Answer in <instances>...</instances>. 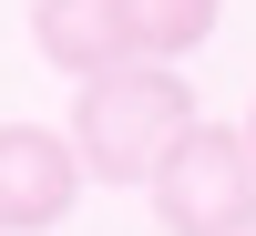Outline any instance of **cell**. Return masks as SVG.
I'll return each mask as SVG.
<instances>
[{
	"mask_svg": "<svg viewBox=\"0 0 256 236\" xmlns=\"http://www.w3.org/2000/svg\"><path fill=\"white\" fill-rule=\"evenodd\" d=\"M123 21H134V52L144 62H184L226 21V0H123Z\"/></svg>",
	"mask_w": 256,
	"mask_h": 236,
	"instance_id": "cell-5",
	"label": "cell"
},
{
	"mask_svg": "<svg viewBox=\"0 0 256 236\" xmlns=\"http://www.w3.org/2000/svg\"><path fill=\"white\" fill-rule=\"evenodd\" d=\"M164 236H256V144L246 123H195L144 185Z\"/></svg>",
	"mask_w": 256,
	"mask_h": 236,
	"instance_id": "cell-2",
	"label": "cell"
},
{
	"mask_svg": "<svg viewBox=\"0 0 256 236\" xmlns=\"http://www.w3.org/2000/svg\"><path fill=\"white\" fill-rule=\"evenodd\" d=\"M82 144L72 134H52V123H0V236H41V226H62L72 216V195H82Z\"/></svg>",
	"mask_w": 256,
	"mask_h": 236,
	"instance_id": "cell-3",
	"label": "cell"
},
{
	"mask_svg": "<svg viewBox=\"0 0 256 236\" xmlns=\"http://www.w3.org/2000/svg\"><path fill=\"white\" fill-rule=\"evenodd\" d=\"M195 82L174 62H123V72L72 82V144L92 164V185H154L164 154L195 134Z\"/></svg>",
	"mask_w": 256,
	"mask_h": 236,
	"instance_id": "cell-1",
	"label": "cell"
},
{
	"mask_svg": "<svg viewBox=\"0 0 256 236\" xmlns=\"http://www.w3.org/2000/svg\"><path fill=\"white\" fill-rule=\"evenodd\" d=\"M246 144H256V113H246Z\"/></svg>",
	"mask_w": 256,
	"mask_h": 236,
	"instance_id": "cell-6",
	"label": "cell"
},
{
	"mask_svg": "<svg viewBox=\"0 0 256 236\" xmlns=\"http://www.w3.org/2000/svg\"><path fill=\"white\" fill-rule=\"evenodd\" d=\"M31 41H41V62H52V72H72V82L144 62V52H134V21H123V0H31Z\"/></svg>",
	"mask_w": 256,
	"mask_h": 236,
	"instance_id": "cell-4",
	"label": "cell"
}]
</instances>
